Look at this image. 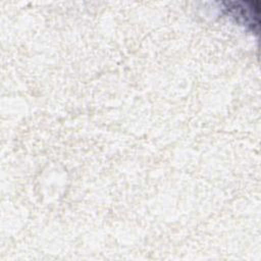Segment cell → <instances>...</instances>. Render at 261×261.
<instances>
[{
  "mask_svg": "<svg viewBox=\"0 0 261 261\" xmlns=\"http://www.w3.org/2000/svg\"><path fill=\"white\" fill-rule=\"evenodd\" d=\"M224 12L238 23L257 33L259 28V1H225L221 3Z\"/></svg>",
  "mask_w": 261,
  "mask_h": 261,
  "instance_id": "1",
  "label": "cell"
}]
</instances>
